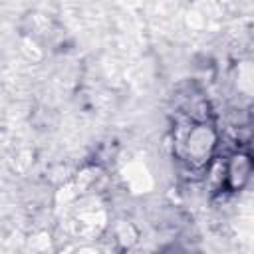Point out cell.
<instances>
[{
    "label": "cell",
    "instance_id": "cell-1",
    "mask_svg": "<svg viewBox=\"0 0 254 254\" xmlns=\"http://www.w3.org/2000/svg\"><path fill=\"white\" fill-rule=\"evenodd\" d=\"M175 141L179 157L192 171H202L214 159L220 135L210 121H189L183 129H179Z\"/></svg>",
    "mask_w": 254,
    "mask_h": 254
},
{
    "label": "cell",
    "instance_id": "cell-3",
    "mask_svg": "<svg viewBox=\"0 0 254 254\" xmlns=\"http://www.w3.org/2000/svg\"><path fill=\"white\" fill-rule=\"evenodd\" d=\"M254 175V155L244 149H236L224 163V187L230 192L242 190Z\"/></svg>",
    "mask_w": 254,
    "mask_h": 254
},
{
    "label": "cell",
    "instance_id": "cell-2",
    "mask_svg": "<svg viewBox=\"0 0 254 254\" xmlns=\"http://www.w3.org/2000/svg\"><path fill=\"white\" fill-rule=\"evenodd\" d=\"M71 220L75 232L85 238H93L107 228V212L95 196H81L73 204Z\"/></svg>",
    "mask_w": 254,
    "mask_h": 254
},
{
    "label": "cell",
    "instance_id": "cell-8",
    "mask_svg": "<svg viewBox=\"0 0 254 254\" xmlns=\"http://www.w3.org/2000/svg\"><path fill=\"white\" fill-rule=\"evenodd\" d=\"M73 254H101V250L95 248V246H91V244H83V246H79Z\"/></svg>",
    "mask_w": 254,
    "mask_h": 254
},
{
    "label": "cell",
    "instance_id": "cell-6",
    "mask_svg": "<svg viewBox=\"0 0 254 254\" xmlns=\"http://www.w3.org/2000/svg\"><path fill=\"white\" fill-rule=\"evenodd\" d=\"M109 234H111L113 246L121 252L131 250L139 242V228L125 218H117L113 224H109Z\"/></svg>",
    "mask_w": 254,
    "mask_h": 254
},
{
    "label": "cell",
    "instance_id": "cell-7",
    "mask_svg": "<svg viewBox=\"0 0 254 254\" xmlns=\"http://www.w3.org/2000/svg\"><path fill=\"white\" fill-rule=\"evenodd\" d=\"M159 254H192V250L189 246H185L183 242H171V244L163 246L159 250Z\"/></svg>",
    "mask_w": 254,
    "mask_h": 254
},
{
    "label": "cell",
    "instance_id": "cell-4",
    "mask_svg": "<svg viewBox=\"0 0 254 254\" xmlns=\"http://www.w3.org/2000/svg\"><path fill=\"white\" fill-rule=\"evenodd\" d=\"M230 85L238 99V109L254 101V58L240 60L230 71Z\"/></svg>",
    "mask_w": 254,
    "mask_h": 254
},
{
    "label": "cell",
    "instance_id": "cell-5",
    "mask_svg": "<svg viewBox=\"0 0 254 254\" xmlns=\"http://www.w3.org/2000/svg\"><path fill=\"white\" fill-rule=\"evenodd\" d=\"M121 179H123L125 187L129 189V192H133V194L151 192V189L155 185L151 171L139 159H133V161H129L121 167Z\"/></svg>",
    "mask_w": 254,
    "mask_h": 254
}]
</instances>
